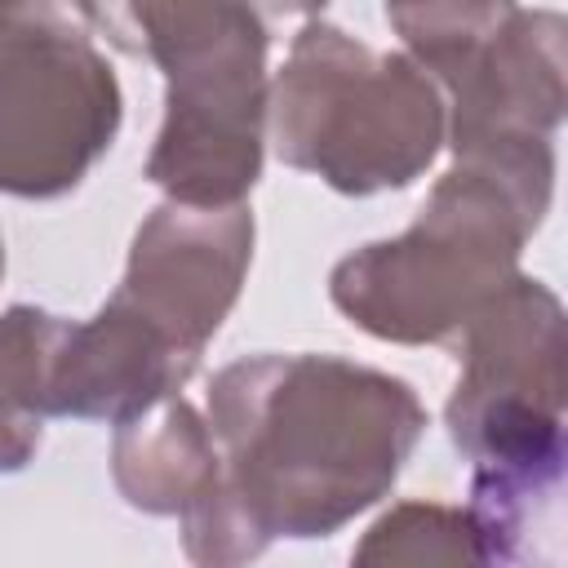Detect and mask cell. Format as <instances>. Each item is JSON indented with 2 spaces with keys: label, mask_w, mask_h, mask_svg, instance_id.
<instances>
[{
  "label": "cell",
  "mask_w": 568,
  "mask_h": 568,
  "mask_svg": "<svg viewBox=\"0 0 568 568\" xmlns=\"http://www.w3.org/2000/svg\"><path fill=\"white\" fill-rule=\"evenodd\" d=\"M80 9H0V195L58 200L111 151L124 93Z\"/></svg>",
  "instance_id": "obj_7"
},
{
  "label": "cell",
  "mask_w": 568,
  "mask_h": 568,
  "mask_svg": "<svg viewBox=\"0 0 568 568\" xmlns=\"http://www.w3.org/2000/svg\"><path fill=\"white\" fill-rule=\"evenodd\" d=\"M550 191L555 169L457 160L408 231L373 240L333 266V306L382 342H453L519 275V253L541 226Z\"/></svg>",
  "instance_id": "obj_3"
},
{
  "label": "cell",
  "mask_w": 568,
  "mask_h": 568,
  "mask_svg": "<svg viewBox=\"0 0 568 568\" xmlns=\"http://www.w3.org/2000/svg\"><path fill=\"white\" fill-rule=\"evenodd\" d=\"M408 58L448 93V146L470 164L555 169L568 22L524 4H386Z\"/></svg>",
  "instance_id": "obj_6"
},
{
  "label": "cell",
  "mask_w": 568,
  "mask_h": 568,
  "mask_svg": "<svg viewBox=\"0 0 568 568\" xmlns=\"http://www.w3.org/2000/svg\"><path fill=\"white\" fill-rule=\"evenodd\" d=\"M58 333L62 315L40 306L18 302L0 311V475L27 470L40 453Z\"/></svg>",
  "instance_id": "obj_11"
},
{
  "label": "cell",
  "mask_w": 568,
  "mask_h": 568,
  "mask_svg": "<svg viewBox=\"0 0 568 568\" xmlns=\"http://www.w3.org/2000/svg\"><path fill=\"white\" fill-rule=\"evenodd\" d=\"M0 275H4V240H0Z\"/></svg>",
  "instance_id": "obj_13"
},
{
  "label": "cell",
  "mask_w": 568,
  "mask_h": 568,
  "mask_svg": "<svg viewBox=\"0 0 568 568\" xmlns=\"http://www.w3.org/2000/svg\"><path fill=\"white\" fill-rule=\"evenodd\" d=\"M195 364L146 320L106 297L93 320H62L49 364V417L129 422L178 395Z\"/></svg>",
  "instance_id": "obj_9"
},
{
  "label": "cell",
  "mask_w": 568,
  "mask_h": 568,
  "mask_svg": "<svg viewBox=\"0 0 568 568\" xmlns=\"http://www.w3.org/2000/svg\"><path fill=\"white\" fill-rule=\"evenodd\" d=\"M271 142L288 169L342 195L417 182L444 146V93L408 53H377L306 18L271 84Z\"/></svg>",
  "instance_id": "obj_4"
},
{
  "label": "cell",
  "mask_w": 568,
  "mask_h": 568,
  "mask_svg": "<svg viewBox=\"0 0 568 568\" xmlns=\"http://www.w3.org/2000/svg\"><path fill=\"white\" fill-rule=\"evenodd\" d=\"M351 568H488V555L462 506L395 501L368 524Z\"/></svg>",
  "instance_id": "obj_12"
},
{
  "label": "cell",
  "mask_w": 568,
  "mask_h": 568,
  "mask_svg": "<svg viewBox=\"0 0 568 568\" xmlns=\"http://www.w3.org/2000/svg\"><path fill=\"white\" fill-rule=\"evenodd\" d=\"M253 213L186 209L164 200L133 235L115 302L146 320L178 355L200 364L204 346L240 302L253 262Z\"/></svg>",
  "instance_id": "obj_8"
},
{
  "label": "cell",
  "mask_w": 568,
  "mask_h": 568,
  "mask_svg": "<svg viewBox=\"0 0 568 568\" xmlns=\"http://www.w3.org/2000/svg\"><path fill=\"white\" fill-rule=\"evenodd\" d=\"M217 488L257 532L333 537L377 506L413 457L426 408L404 377L342 355H248L213 373Z\"/></svg>",
  "instance_id": "obj_1"
},
{
  "label": "cell",
  "mask_w": 568,
  "mask_h": 568,
  "mask_svg": "<svg viewBox=\"0 0 568 568\" xmlns=\"http://www.w3.org/2000/svg\"><path fill=\"white\" fill-rule=\"evenodd\" d=\"M138 49L164 71L146 178L186 209H235L262 178L271 27L248 4H133Z\"/></svg>",
  "instance_id": "obj_5"
},
{
  "label": "cell",
  "mask_w": 568,
  "mask_h": 568,
  "mask_svg": "<svg viewBox=\"0 0 568 568\" xmlns=\"http://www.w3.org/2000/svg\"><path fill=\"white\" fill-rule=\"evenodd\" d=\"M217 470L213 430L182 395H169L115 426L111 479L133 510L182 515L217 479Z\"/></svg>",
  "instance_id": "obj_10"
},
{
  "label": "cell",
  "mask_w": 568,
  "mask_h": 568,
  "mask_svg": "<svg viewBox=\"0 0 568 568\" xmlns=\"http://www.w3.org/2000/svg\"><path fill=\"white\" fill-rule=\"evenodd\" d=\"M457 386L444 426L470 462V524L488 568H559L564 484V306L515 275L453 337Z\"/></svg>",
  "instance_id": "obj_2"
}]
</instances>
